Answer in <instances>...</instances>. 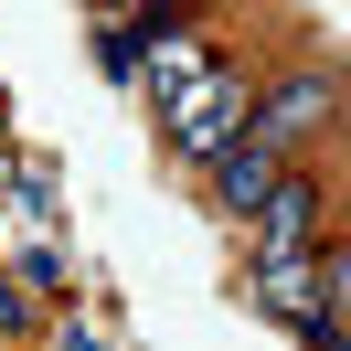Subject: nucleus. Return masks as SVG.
<instances>
[{
	"instance_id": "3",
	"label": "nucleus",
	"mask_w": 351,
	"mask_h": 351,
	"mask_svg": "<svg viewBox=\"0 0 351 351\" xmlns=\"http://www.w3.org/2000/svg\"><path fill=\"white\" fill-rule=\"evenodd\" d=\"M256 245H266V266H277V256H308V245H319V181H308V171H287L277 192H266Z\"/></svg>"
},
{
	"instance_id": "2",
	"label": "nucleus",
	"mask_w": 351,
	"mask_h": 351,
	"mask_svg": "<svg viewBox=\"0 0 351 351\" xmlns=\"http://www.w3.org/2000/svg\"><path fill=\"white\" fill-rule=\"evenodd\" d=\"M319 117H330V75H287V86H277V96L256 107V128H245V138H256L266 160H287V149H298L308 128H319Z\"/></svg>"
},
{
	"instance_id": "4",
	"label": "nucleus",
	"mask_w": 351,
	"mask_h": 351,
	"mask_svg": "<svg viewBox=\"0 0 351 351\" xmlns=\"http://www.w3.org/2000/svg\"><path fill=\"white\" fill-rule=\"evenodd\" d=\"M277 181H287V160H266L256 138H245V149H223V160H213V202H223V213H234V223H256V213H266V192H277Z\"/></svg>"
},
{
	"instance_id": "6",
	"label": "nucleus",
	"mask_w": 351,
	"mask_h": 351,
	"mask_svg": "<svg viewBox=\"0 0 351 351\" xmlns=\"http://www.w3.org/2000/svg\"><path fill=\"white\" fill-rule=\"evenodd\" d=\"M341 298H351V266H341Z\"/></svg>"
},
{
	"instance_id": "5",
	"label": "nucleus",
	"mask_w": 351,
	"mask_h": 351,
	"mask_svg": "<svg viewBox=\"0 0 351 351\" xmlns=\"http://www.w3.org/2000/svg\"><path fill=\"white\" fill-rule=\"evenodd\" d=\"M0 330H32V298H11V287H0Z\"/></svg>"
},
{
	"instance_id": "1",
	"label": "nucleus",
	"mask_w": 351,
	"mask_h": 351,
	"mask_svg": "<svg viewBox=\"0 0 351 351\" xmlns=\"http://www.w3.org/2000/svg\"><path fill=\"white\" fill-rule=\"evenodd\" d=\"M245 128H256V96H245V75H234V64H213L192 96H171V149H181V160H202V171H213L223 149H245Z\"/></svg>"
}]
</instances>
